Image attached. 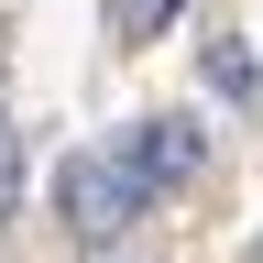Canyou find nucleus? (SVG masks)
I'll return each mask as SVG.
<instances>
[{"label":"nucleus","instance_id":"nucleus-2","mask_svg":"<svg viewBox=\"0 0 263 263\" xmlns=\"http://www.w3.org/2000/svg\"><path fill=\"white\" fill-rule=\"evenodd\" d=\"M132 164H143V186H186L197 176V121H132Z\"/></svg>","mask_w":263,"mask_h":263},{"label":"nucleus","instance_id":"nucleus-4","mask_svg":"<svg viewBox=\"0 0 263 263\" xmlns=\"http://www.w3.org/2000/svg\"><path fill=\"white\" fill-rule=\"evenodd\" d=\"M11 186H22V143H11V121H0V219H11Z\"/></svg>","mask_w":263,"mask_h":263},{"label":"nucleus","instance_id":"nucleus-1","mask_svg":"<svg viewBox=\"0 0 263 263\" xmlns=\"http://www.w3.org/2000/svg\"><path fill=\"white\" fill-rule=\"evenodd\" d=\"M143 164H132V143L121 154H66V176H55V209H66V230H88V241H110V230H132L143 219Z\"/></svg>","mask_w":263,"mask_h":263},{"label":"nucleus","instance_id":"nucleus-3","mask_svg":"<svg viewBox=\"0 0 263 263\" xmlns=\"http://www.w3.org/2000/svg\"><path fill=\"white\" fill-rule=\"evenodd\" d=\"M176 11H186V0H110V44H154Z\"/></svg>","mask_w":263,"mask_h":263}]
</instances>
